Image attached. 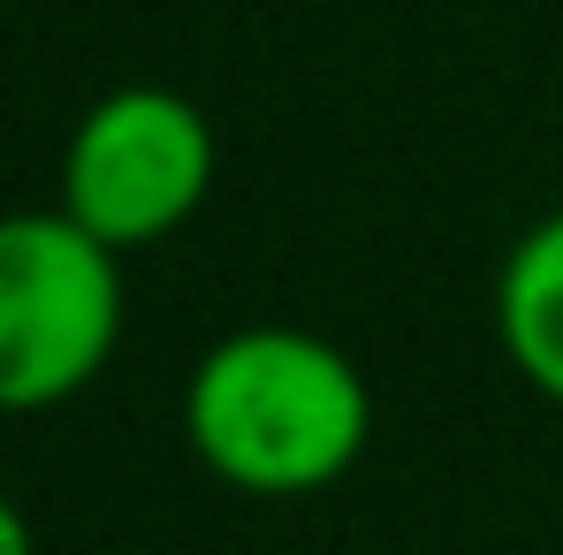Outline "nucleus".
<instances>
[{"label":"nucleus","mask_w":563,"mask_h":555,"mask_svg":"<svg viewBox=\"0 0 563 555\" xmlns=\"http://www.w3.org/2000/svg\"><path fill=\"white\" fill-rule=\"evenodd\" d=\"M184 442L221 487L297 502L335 487L374 442V388L312 328L252 320L206 343L184 380Z\"/></svg>","instance_id":"obj_1"},{"label":"nucleus","mask_w":563,"mask_h":555,"mask_svg":"<svg viewBox=\"0 0 563 555\" xmlns=\"http://www.w3.org/2000/svg\"><path fill=\"white\" fill-rule=\"evenodd\" d=\"M122 343V252L54 213H0V411L85 396Z\"/></svg>","instance_id":"obj_2"},{"label":"nucleus","mask_w":563,"mask_h":555,"mask_svg":"<svg viewBox=\"0 0 563 555\" xmlns=\"http://www.w3.org/2000/svg\"><path fill=\"white\" fill-rule=\"evenodd\" d=\"M221 168L206 107L176 85H114L85 107L62 153V213L107 252H145L206 206Z\"/></svg>","instance_id":"obj_3"},{"label":"nucleus","mask_w":563,"mask_h":555,"mask_svg":"<svg viewBox=\"0 0 563 555\" xmlns=\"http://www.w3.org/2000/svg\"><path fill=\"white\" fill-rule=\"evenodd\" d=\"M495 343L510 373L563 411V206L541 213L495 267Z\"/></svg>","instance_id":"obj_4"},{"label":"nucleus","mask_w":563,"mask_h":555,"mask_svg":"<svg viewBox=\"0 0 563 555\" xmlns=\"http://www.w3.org/2000/svg\"><path fill=\"white\" fill-rule=\"evenodd\" d=\"M0 555H38V541H31V525H23V510L0 495Z\"/></svg>","instance_id":"obj_5"}]
</instances>
